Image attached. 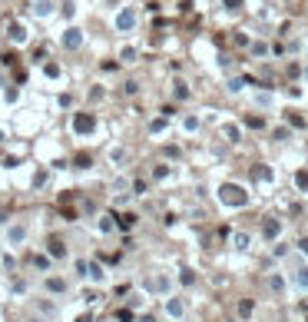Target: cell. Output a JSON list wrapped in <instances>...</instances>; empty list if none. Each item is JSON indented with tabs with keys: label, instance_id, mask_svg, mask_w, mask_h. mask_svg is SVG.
Wrapping results in <instances>:
<instances>
[{
	"label": "cell",
	"instance_id": "obj_21",
	"mask_svg": "<svg viewBox=\"0 0 308 322\" xmlns=\"http://www.w3.org/2000/svg\"><path fill=\"white\" fill-rule=\"evenodd\" d=\"M255 103H258V107H272L275 96H272V93H255Z\"/></svg>",
	"mask_w": 308,
	"mask_h": 322
},
{
	"label": "cell",
	"instance_id": "obj_22",
	"mask_svg": "<svg viewBox=\"0 0 308 322\" xmlns=\"http://www.w3.org/2000/svg\"><path fill=\"white\" fill-rule=\"evenodd\" d=\"M33 266H37V269H50V256H33Z\"/></svg>",
	"mask_w": 308,
	"mask_h": 322
},
{
	"label": "cell",
	"instance_id": "obj_28",
	"mask_svg": "<svg viewBox=\"0 0 308 322\" xmlns=\"http://www.w3.org/2000/svg\"><path fill=\"white\" fill-rule=\"evenodd\" d=\"M47 76H60V67L57 64H47Z\"/></svg>",
	"mask_w": 308,
	"mask_h": 322
},
{
	"label": "cell",
	"instance_id": "obj_15",
	"mask_svg": "<svg viewBox=\"0 0 308 322\" xmlns=\"http://www.w3.org/2000/svg\"><path fill=\"white\" fill-rule=\"evenodd\" d=\"M126 156H129V153L120 150V146H113V150H109V163H113V166H123V163H126Z\"/></svg>",
	"mask_w": 308,
	"mask_h": 322
},
{
	"label": "cell",
	"instance_id": "obj_6",
	"mask_svg": "<svg viewBox=\"0 0 308 322\" xmlns=\"http://www.w3.org/2000/svg\"><path fill=\"white\" fill-rule=\"evenodd\" d=\"M80 44H83L80 27H67V33H63V47H67V50H76Z\"/></svg>",
	"mask_w": 308,
	"mask_h": 322
},
{
	"label": "cell",
	"instance_id": "obj_9",
	"mask_svg": "<svg viewBox=\"0 0 308 322\" xmlns=\"http://www.w3.org/2000/svg\"><path fill=\"white\" fill-rule=\"evenodd\" d=\"M86 279H93V283H103V279H106L103 266H100V263H86Z\"/></svg>",
	"mask_w": 308,
	"mask_h": 322
},
{
	"label": "cell",
	"instance_id": "obj_11",
	"mask_svg": "<svg viewBox=\"0 0 308 322\" xmlns=\"http://www.w3.org/2000/svg\"><path fill=\"white\" fill-rule=\"evenodd\" d=\"M33 13H37V17H50L53 13V0H33Z\"/></svg>",
	"mask_w": 308,
	"mask_h": 322
},
{
	"label": "cell",
	"instance_id": "obj_14",
	"mask_svg": "<svg viewBox=\"0 0 308 322\" xmlns=\"http://www.w3.org/2000/svg\"><path fill=\"white\" fill-rule=\"evenodd\" d=\"M269 289L272 292H285V289H289V283H285L278 272H272V276H269Z\"/></svg>",
	"mask_w": 308,
	"mask_h": 322
},
{
	"label": "cell",
	"instance_id": "obj_13",
	"mask_svg": "<svg viewBox=\"0 0 308 322\" xmlns=\"http://www.w3.org/2000/svg\"><path fill=\"white\" fill-rule=\"evenodd\" d=\"M10 40L13 44H27V27L24 24H10Z\"/></svg>",
	"mask_w": 308,
	"mask_h": 322
},
{
	"label": "cell",
	"instance_id": "obj_12",
	"mask_svg": "<svg viewBox=\"0 0 308 322\" xmlns=\"http://www.w3.org/2000/svg\"><path fill=\"white\" fill-rule=\"evenodd\" d=\"M199 127H202V120H199L195 113H186V116H183V130H186V133H199Z\"/></svg>",
	"mask_w": 308,
	"mask_h": 322
},
{
	"label": "cell",
	"instance_id": "obj_33",
	"mask_svg": "<svg viewBox=\"0 0 308 322\" xmlns=\"http://www.w3.org/2000/svg\"><path fill=\"white\" fill-rule=\"evenodd\" d=\"M0 139H4V133H0Z\"/></svg>",
	"mask_w": 308,
	"mask_h": 322
},
{
	"label": "cell",
	"instance_id": "obj_3",
	"mask_svg": "<svg viewBox=\"0 0 308 322\" xmlns=\"http://www.w3.org/2000/svg\"><path fill=\"white\" fill-rule=\"evenodd\" d=\"M222 203H226V206H246L249 196L242 193L239 186H222Z\"/></svg>",
	"mask_w": 308,
	"mask_h": 322
},
{
	"label": "cell",
	"instance_id": "obj_27",
	"mask_svg": "<svg viewBox=\"0 0 308 322\" xmlns=\"http://www.w3.org/2000/svg\"><path fill=\"white\" fill-rule=\"evenodd\" d=\"M252 53H255V57H265V53H269V47H265V44H255V47H252Z\"/></svg>",
	"mask_w": 308,
	"mask_h": 322
},
{
	"label": "cell",
	"instance_id": "obj_19",
	"mask_svg": "<svg viewBox=\"0 0 308 322\" xmlns=\"http://www.w3.org/2000/svg\"><path fill=\"white\" fill-rule=\"evenodd\" d=\"M262 233H265V239H275V236H278V223H275V219H269V223L262 226Z\"/></svg>",
	"mask_w": 308,
	"mask_h": 322
},
{
	"label": "cell",
	"instance_id": "obj_24",
	"mask_svg": "<svg viewBox=\"0 0 308 322\" xmlns=\"http://www.w3.org/2000/svg\"><path fill=\"white\" fill-rule=\"evenodd\" d=\"M295 183L298 190H308V173H295Z\"/></svg>",
	"mask_w": 308,
	"mask_h": 322
},
{
	"label": "cell",
	"instance_id": "obj_26",
	"mask_svg": "<svg viewBox=\"0 0 308 322\" xmlns=\"http://www.w3.org/2000/svg\"><path fill=\"white\" fill-rule=\"evenodd\" d=\"M149 130H152V133H163V130H166V120H152Z\"/></svg>",
	"mask_w": 308,
	"mask_h": 322
},
{
	"label": "cell",
	"instance_id": "obj_23",
	"mask_svg": "<svg viewBox=\"0 0 308 322\" xmlns=\"http://www.w3.org/2000/svg\"><path fill=\"white\" fill-rule=\"evenodd\" d=\"M120 57H123V64H133V60H136V50H133V47H126Z\"/></svg>",
	"mask_w": 308,
	"mask_h": 322
},
{
	"label": "cell",
	"instance_id": "obj_10",
	"mask_svg": "<svg viewBox=\"0 0 308 322\" xmlns=\"http://www.w3.org/2000/svg\"><path fill=\"white\" fill-rule=\"evenodd\" d=\"M232 246L239 249V253H246V249L252 246V236L249 233H232Z\"/></svg>",
	"mask_w": 308,
	"mask_h": 322
},
{
	"label": "cell",
	"instance_id": "obj_18",
	"mask_svg": "<svg viewBox=\"0 0 308 322\" xmlns=\"http://www.w3.org/2000/svg\"><path fill=\"white\" fill-rule=\"evenodd\" d=\"M76 130H80V133H86V130H93V116H86V113H80V116H76Z\"/></svg>",
	"mask_w": 308,
	"mask_h": 322
},
{
	"label": "cell",
	"instance_id": "obj_16",
	"mask_svg": "<svg viewBox=\"0 0 308 322\" xmlns=\"http://www.w3.org/2000/svg\"><path fill=\"white\" fill-rule=\"evenodd\" d=\"M222 133H226L229 143H239V136H242V130L235 127V123H226V127H222Z\"/></svg>",
	"mask_w": 308,
	"mask_h": 322
},
{
	"label": "cell",
	"instance_id": "obj_25",
	"mask_svg": "<svg viewBox=\"0 0 308 322\" xmlns=\"http://www.w3.org/2000/svg\"><path fill=\"white\" fill-rule=\"evenodd\" d=\"M246 123H249V127H255V130H262V127H265V120H262V116H249Z\"/></svg>",
	"mask_w": 308,
	"mask_h": 322
},
{
	"label": "cell",
	"instance_id": "obj_7",
	"mask_svg": "<svg viewBox=\"0 0 308 322\" xmlns=\"http://www.w3.org/2000/svg\"><path fill=\"white\" fill-rule=\"evenodd\" d=\"M43 286H47V292H53V296H63V292H67V279H60V276H47Z\"/></svg>",
	"mask_w": 308,
	"mask_h": 322
},
{
	"label": "cell",
	"instance_id": "obj_20",
	"mask_svg": "<svg viewBox=\"0 0 308 322\" xmlns=\"http://www.w3.org/2000/svg\"><path fill=\"white\" fill-rule=\"evenodd\" d=\"M172 93H176V100H186V96H189V87H186L183 80H176V83H172Z\"/></svg>",
	"mask_w": 308,
	"mask_h": 322
},
{
	"label": "cell",
	"instance_id": "obj_8",
	"mask_svg": "<svg viewBox=\"0 0 308 322\" xmlns=\"http://www.w3.org/2000/svg\"><path fill=\"white\" fill-rule=\"evenodd\" d=\"M292 279H295V289H302V292H308V263H302L295 272H292Z\"/></svg>",
	"mask_w": 308,
	"mask_h": 322
},
{
	"label": "cell",
	"instance_id": "obj_17",
	"mask_svg": "<svg viewBox=\"0 0 308 322\" xmlns=\"http://www.w3.org/2000/svg\"><path fill=\"white\" fill-rule=\"evenodd\" d=\"M63 256H67V246L60 239H50V259H63Z\"/></svg>",
	"mask_w": 308,
	"mask_h": 322
},
{
	"label": "cell",
	"instance_id": "obj_5",
	"mask_svg": "<svg viewBox=\"0 0 308 322\" xmlns=\"http://www.w3.org/2000/svg\"><path fill=\"white\" fill-rule=\"evenodd\" d=\"M166 316L179 322V319L186 316V299H179V296H169V299H166Z\"/></svg>",
	"mask_w": 308,
	"mask_h": 322
},
{
	"label": "cell",
	"instance_id": "obj_1",
	"mask_svg": "<svg viewBox=\"0 0 308 322\" xmlns=\"http://www.w3.org/2000/svg\"><path fill=\"white\" fill-rule=\"evenodd\" d=\"M146 292H152V296H163L169 299L172 296V276L169 272H152V276H146Z\"/></svg>",
	"mask_w": 308,
	"mask_h": 322
},
{
	"label": "cell",
	"instance_id": "obj_2",
	"mask_svg": "<svg viewBox=\"0 0 308 322\" xmlns=\"http://www.w3.org/2000/svg\"><path fill=\"white\" fill-rule=\"evenodd\" d=\"M27 236H30V226H27V223H10L7 233H4V239H7V246H24Z\"/></svg>",
	"mask_w": 308,
	"mask_h": 322
},
{
	"label": "cell",
	"instance_id": "obj_30",
	"mask_svg": "<svg viewBox=\"0 0 308 322\" xmlns=\"http://www.w3.org/2000/svg\"><path fill=\"white\" fill-rule=\"evenodd\" d=\"M298 249H302V253L308 256V236H305V239H302V243H298Z\"/></svg>",
	"mask_w": 308,
	"mask_h": 322
},
{
	"label": "cell",
	"instance_id": "obj_31",
	"mask_svg": "<svg viewBox=\"0 0 308 322\" xmlns=\"http://www.w3.org/2000/svg\"><path fill=\"white\" fill-rule=\"evenodd\" d=\"M136 322H156V319H152V316H139Z\"/></svg>",
	"mask_w": 308,
	"mask_h": 322
},
{
	"label": "cell",
	"instance_id": "obj_4",
	"mask_svg": "<svg viewBox=\"0 0 308 322\" xmlns=\"http://www.w3.org/2000/svg\"><path fill=\"white\" fill-rule=\"evenodd\" d=\"M133 27H136V10H133V7H123V10L116 13V30H120V33H129Z\"/></svg>",
	"mask_w": 308,
	"mask_h": 322
},
{
	"label": "cell",
	"instance_id": "obj_32",
	"mask_svg": "<svg viewBox=\"0 0 308 322\" xmlns=\"http://www.w3.org/2000/svg\"><path fill=\"white\" fill-rule=\"evenodd\" d=\"M305 80H308V67H305Z\"/></svg>",
	"mask_w": 308,
	"mask_h": 322
},
{
	"label": "cell",
	"instance_id": "obj_29",
	"mask_svg": "<svg viewBox=\"0 0 308 322\" xmlns=\"http://www.w3.org/2000/svg\"><path fill=\"white\" fill-rule=\"evenodd\" d=\"M239 4H242V0H226V7H229V10H239Z\"/></svg>",
	"mask_w": 308,
	"mask_h": 322
}]
</instances>
